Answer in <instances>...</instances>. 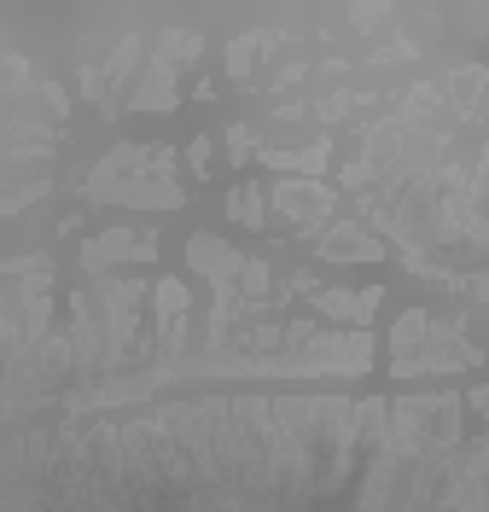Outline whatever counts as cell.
Segmentation results:
<instances>
[{"mask_svg": "<svg viewBox=\"0 0 489 512\" xmlns=\"http://www.w3.org/2000/svg\"><path fill=\"white\" fill-rule=\"evenodd\" d=\"M326 158H332V146H326V140L303 146V152H262L268 169H292V181H315V169H326Z\"/></svg>", "mask_w": 489, "mask_h": 512, "instance_id": "9c48e42d", "label": "cell"}, {"mask_svg": "<svg viewBox=\"0 0 489 512\" xmlns=\"http://www.w3.org/2000/svg\"><path fill=\"white\" fill-rule=\"evenodd\" d=\"M251 152H257V134H251V123H233L228 128V158H233V169H245V163H251Z\"/></svg>", "mask_w": 489, "mask_h": 512, "instance_id": "7c38bea8", "label": "cell"}, {"mask_svg": "<svg viewBox=\"0 0 489 512\" xmlns=\"http://www.w3.org/2000/svg\"><path fill=\"white\" fill-rule=\"evenodd\" d=\"M484 361L478 344V309L460 315H431V309H408L391 332V367L396 379H425V373H472Z\"/></svg>", "mask_w": 489, "mask_h": 512, "instance_id": "6da1fadb", "label": "cell"}, {"mask_svg": "<svg viewBox=\"0 0 489 512\" xmlns=\"http://www.w3.org/2000/svg\"><path fill=\"white\" fill-rule=\"evenodd\" d=\"M82 198L123 204V210H181L187 187L175 181V152L169 146H117L94 163V175L82 181Z\"/></svg>", "mask_w": 489, "mask_h": 512, "instance_id": "7a4b0ae2", "label": "cell"}, {"mask_svg": "<svg viewBox=\"0 0 489 512\" xmlns=\"http://www.w3.org/2000/svg\"><path fill=\"white\" fill-rule=\"evenodd\" d=\"M268 204L286 216V227H292L297 239H315L321 227H332V204H338V192L321 187V181H274V192H268Z\"/></svg>", "mask_w": 489, "mask_h": 512, "instance_id": "3957f363", "label": "cell"}, {"mask_svg": "<svg viewBox=\"0 0 489 512\" xmlns=\"http://www.w3.org/2000/svg\"><path fill=\"white\" fill-rule=\"evenodd\" d=\"M152 303H158V355L163 367H169V355H181V338H187V286L181 280H158V286L146 291Z\"/></svg>", "mask_w": 489, "mask_h": 512, "instance_id": "8992f818", "label": "cell"}, {"mask_svg": "<svg viewBox=\"0 0 489 512\" xmlns=\"http://www.w3.org/2000/svg\"><path fill=\"white\" fill-rule=\"evenodd\" d=\"M315 256L321 262H385V239H373L361 222H332L315 233Z\"/></svg>", "mask_w": 489, "mask_h": 512, "instance_id": "5b68a950", "label": "cell"}, {"mask_svg": "<svg viewBox=\"0 0 489 512\" xmlns=\"http://www.w3.org/2000/svg\"><path fill=\"white\" fill-rule=\"evenodd\" d=\"M385 303V291L379 286H361V291H309V309L321 320H344V326H356L367 332L373 326V309Z\"/></svg>", "mask_w": 489, "mask_h": 512, "instance_id": "52a82bcc", "label": "cell"}, {"mask_svg": "<svg viewBox=\"0 0 489 512\" xmlns=\"http://www.w3.org/2000/svg\"><path fill=\"white\" fill-rule=\"evenodd\" d=\"M187 163H193V175H210V134H198L187 146Z\"/></svg>", "mask_w": 489, "mask_h": 512, "instance_id": "4fadbf2b", "label": "cell"}, {"mask_svg": "<svg viewBox=\"0 0 489 512\" xmlns=\"http://www.w3.org/2000/svg\"><path fill=\"white\" fill-rule=\"evenodd\" d=\"M268 47H280V35H274V30H245L228 47V70H233V82H239V88H251V82H257V64H262Z\"/></svg>", "mask_w": 489, "mask_h": 512, "instance_id": "ba28073f", "label": "cell"}, {"mask_svg": "<svg viewBox=\"0 0 489 512\" xmlns=\"http://www.w3.org/2000/svg\"><path fill=\"white\" fill-rule=\"evenodd\" d=\"M198 53H204V35H198V30H163L152 59H163V64H175V70H181V64H193Z\"/></svg>", "mask_w": 489, "mask_h": 512, "instance_id": "8fae6325", "label": "cell"}, {"mask_svg": "<svg viewBox=\"0 0 489 512\" xmlns=\"http://www.w3.org/2000/svg\"><path fill=\"white\" fill-rule=\"evenodd\" d=\"M152 256H158V233H152V227H146V233H134V227H105L99 239L82 245V268L105 280L117 262H152Z\"/></svg>", "mask_w": 489, "mask_h": 512, "instance_id": "277c9868", "label": "cell"}, {"mask_svg": "<svg viewBox=\"0 0 489 512\" xmlns=\"http://www.w3.org/2000/svg\"><path fill=\"white\" fill-rule=\"evenodd\" d=\"M262 210H268V192H262L257 181H239V187L228 192V216L239 227H268V216H262Z\"/></svg>", "mask_w": 489, "mask_h": 512, "instance_id": "30bf717a", "label": "cell"}]
</instances>
